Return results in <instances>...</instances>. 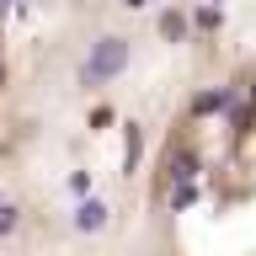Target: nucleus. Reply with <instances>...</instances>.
Listing matches in <instances>:
<instances>
[{
	"label": "nucleus",
	"mask_w": 256,
	"mask_h": 256,
	"mask_svg": "<svg viewBox=\"0 0 256 256\" xmlns=\"http://www.w3.org/2000/svg\"><path fill=\"white\" fill-rule=\"evenodd\" d=\"M11 230H16V208L0 203V235H11Z\"/></svg>",
	"instance_id": "4"
},
{
	"label": "nucleus",
	"mask_w": 256,
	"mask_h": 256,
	"mask_svg": "<svg viewBox=\"0 0 256 256\" xmlns=\"http://www.w3.org/2000/svg\"><path fill=\"white\" fill-rule=\"evenodd\" d=\"M166 176H171V182H192V176H198V160L182 150V155H171V171H166Z\"/></svg>",
	"instance_id": "3"
},
{
	"label": "nucleus",
	"mask_w": 256,
	"mask_h": 256,
	"mask_svg": "<svg viewBox=\"0 0 256 256\" xmlns=\"http://www.w3.org/2000/svg\"><path fill=\"white\" fill-rule=\"evenodd\" d=\"M128 64V43L123 38H102V43H96V54H91V64H86V80H107V75H118V70H123Z\"/></svg>",
	"instance_id": "1"
},
{
	"label": "nucleus",
	"mask_w": 256,
	"mask_h": 256,
	"mask_svg": "<svg viewBox=\"0 0 256 256\" xmlns=\"http://www.w3.org/2000/svg\"><path fill=\"white\" fill-rule=\"evenodd\" d=\"M6 6H11V0H0V11H6Z\"/></svg>",
	"instance_id": "5"
},
{
	"label": "nucleus",
	"mask_w": 256,
	"mask_h": 256,
	"mask_svg": "<svg viewBox=\"0 0 256 256\" xmlns=\"http://www.w3.org/2000/svg\"><path fill=\"white\" fill-rule=\"evenodd\" d=\"M107 224V203H96V198H86V203L75 208V230H86V235H96Z\"/></svg>",
	"instance_id": "2"
}]
</instances>
